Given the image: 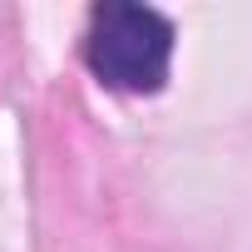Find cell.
Listing matches in <instances>:
<instances>
[{"label": "cell", "mask_w": 252, "mask_h": 252, "mask_svg": "<svg viewBox=\"0 0 252 252\" xmlns=\"http://www.w3.org/2000/svg\"><path fill=\"white\" fill-rule=\"evenodd\" d=\"M173 20L139 0H104L84 25V64L104 89L119 94H158L173 69Z\"/></svg>", "instance_id": "6da1fadb"}]
</instances>
